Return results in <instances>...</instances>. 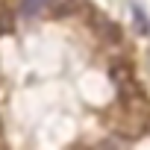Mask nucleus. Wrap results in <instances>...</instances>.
Wrapping results in <instances>:
<instances>
[{
	"instance_id": "f03ea898",
	"label": "nucleus",
	"mask_w": 150,
	"mask_h": 150,
	"mask_svg": "<svg viewBox=\"0 0 150 150\" xmlns=\"http://www.w3.org/2000/svg\"><path fill=\"white\" fill-rule=\"evenodd\" d=\"M91 24H94V30L106 38V41H118L121 38V30H118V24L115 21H109L106 15H100V12H94L91 15Z\"/></svg>"
},
{
	"instance_id": "7ed1b4c3",
	"label": "nucleus",
	"mask_w": 150,
	"mask_h": 150,
	"mask_svg": "<svg viewBox=\"0 0 150 150\" xmlns=\"http://www.w3.org/2000/svg\"><path fill=\"white\" fill-rule=\"evenodd\" d=\"M47 3H50V0H21V15H24V18L44 15V12H47Z\"/></svg>"
},
{
	"instance_id": "f257e3e1",
	"label": "nucleus",
	"mask_w": 150,
	"mask_h": 150,
	"mask_svg": "<svg viewBox=\"0 0 150 150\" xmlns=\"http://www.w3.org/2000/svg\"><path fill=\"white\" fill-rule=\"evenodd\" d=\"M86 9V0H50L47 3V15L50 18H68L74 12Z\"/></svg>"
},
{
	"instance_id": "39448f33",
	"label": "nucleus",
	"mask_w": 150,
	"mask_h": 150,
	"mask_svg": "<svg viewBox=\"0 0 150 150\" xmlns=\"http://www.w3.org/2000/svg\"><path fill=\"white\" fill-rule=\"evenodd\" d=\"M9 33V9L0 12V35H6Z\"/></svg>"
},
{
	"instance_id": "20e7f679",
	"label": "nucleus",
	"mask_w": 150,
	"mask_h": 150,
	"mask_svg": "<svg viewBox=\"0 0 150 150\" xmlns=\"http://www.w3.org/2000/svg\"><path fill=\"white\" fill-rule=\"evenodd\" d=\"M132 21H135V30H138L141 35L150 33V21H147V15H144V9H141L138 3H132Z\"/></svg>"
}]
</instances>
